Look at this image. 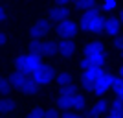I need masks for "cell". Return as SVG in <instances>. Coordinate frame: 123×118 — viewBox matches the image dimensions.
<instances>
[{"label": "cell", "mask_w": 123, "mask_h": 118, "mask_svg": "<svg viewBox=\"0 0 123 118\" xmlns=\"http://www.w3.org/2000/svg\"><path fill=\"white\" fill-rule=\"evenodd\" d=\"M83 59H81V70H88L94 67H103L107 63V50L101 41H90L83 48Z\"/></svg>", "instance_id": "cell-1"}, {"label": "cell", "mask_w": 123, "mask_h": 118, "mask_svg": "<svg viewBox=\"0 0 123 118\" xmlns=\"http://www.w3.org/2000/svg\"><path fill=\"white\" fill-rule=\"evenodd\" d=\"M44 63H42V57L37 56V54H20V56L15 57V70L17 72H22V74H35L39 68L42 67Z\"/></svg>", "instance_id": "cell-2"}, {"label": "cell", "mask_w": 123, "mask_h": 118, "mask_svg": "<svg viewBox=\"0 0 123 118\" xmlns=\"http://www.w3.org/2000/svg\"><path fill=\"white\" fill-rule=\"evenodd\" d=\"M9 81L13 85V89H17L18 92L26 94V96H35L39 94V85L33 81V77L28 76V74H22V72H13L9 76Z\"/></svg>", "instance_id": "cell-3"}, {"label": "cell", "mask_w": 123, "mask_h": 118, "mask_svg": "<svg viewBox=\"0 0 123 118\" xmlns=\"http://www.w3.org/2000/svg\"><path fill=\"white\" fill-rule=\"evenodd\" d=\"M105 21H107V17H103L99 13V9H90L83 13L81 28L88 33H103L105 31Z\"/></svg>", "instance_id": "cell-4"}, {"label": "cell", "mask_w": 123, "mask_h": 118, "mask_svg": "<svg viewBox=\"0 0 123 118\" xmlns=\"http://www.w3.org/2000/svg\"><path fill=\"white\" fill-rule=\"evenodd\" d=\"M57 107L62 109V111H72V109L83 111V109L86 107V100H85V96L79 94V92L68 94V96H59L57 98Z\"/></svg>", "instance_id": "cell-5"}, {"label": "cell", "mask_w": 123, "mask_h": 118, "mask_svg": "<svg viewBox=\"0 0 123 118\" xmlns=\"http://www.w3.org/2000/svg\"><path fill=\"white\" fill-rule=\"evenodd\" d=\"M105 74H107V70H105L103 67H94V68H88V70H83L81 89H85L86 92L94 94V83L98 81V79H101Z\"/></svg>", "instance_id": "cell-6"}, {"label": "cell", "mask_w": 123, "mask_h": 118, "mask_svg": "<svg viewBox=\"0 0 123 118\" xmlns=\"http://www.w3.org/2000/svg\"><path fill=\"white\" fill-rule=\"evenodd\" d=\"M30 52H31V54H37V56H41V57L53 56V54H57V42L42 41V39H31Z\"/></svg>", "instance_id": "cell-7"}, {"label": "cell", "mask_w": 123, "mask_h": 118, "mask_svg": "<svg viewBox=\"0 0 123 118\" xmlns=\"http://www.w3.org/2000/svg\"><path fill=\"white\" fill-rule=\"evenodd\" d=\"M31 77H33V81L41 87V85H48L51 79H55L57 74H55V70H53V67H50V65H42L35 74H31Z\"/></svg>", "instance_id": "cell-8"}, {"label": "cell", "mask_w": 123, "mask_h": 118, "mask_svg": "<svg viewBox=\"0 0 123 118\" xmlns=\"http://www.w3.org/2000/svg\"><path fill=\"white\" fill-rule=\"evenodd\" d=\"M48 31H51V21L50 19H39L37 22H33L30 28L31 39H42L44 35H48Z\"/></svg>", "instance_id": "cell-9"}, {"label": "cell", "mask_w": 123, "mask_h": 118, "mask_svg": "<svg viewBox=\"0 0 123 118\" xmlns=\"http://www.w3.org/2000/svg\"><path fill=\"white\" fill-rule=\"evenodd\" d=\"M114 83H116V76L107 72L101 79H98V81L94 83V94H96V96H103V94H107L108 90L114 87Z\"/></svg>", "instance_id": "cell-10"}, {"label": "cell", "mask_w": 123, "mask_h": 118, "mask_svg": "<svg viewBox=\"0 0 123 118\" xmlns=\"http://www.w3.org/2000/svg\"><path fill=\"white\" fill-rule=\"evenodd\" d=\"M55 31L59 33L61 39H74L77 35V24L72 21V19H66V21H62L57 24Z\"/></svg>", "instance_id": "cell-11"}, {"label": "cell", "mask_w": 123, "mask_h": 118, "mask_svg": "<svg viewBox=\"0 0 123 118\" xmlns=\"http://www.w3.org/2000/svg\"><path fill=\"white\" fill-rule=\"evenodd\" d=\"M119 31H121V22H119L118 17H107V21H105V35L107 37H119Z\"/></svg>", "instance_id": "cell-12"}, {"label": "cell", "mask_w": 123, "mask_h": 118, "mask_svg": "<svg viewBox=\"0 0 123 118\" xmlns=\"http://www.w3.org/2000/svg\"><path fill=\"white\" fill-rule=\"evenodd\" d=\"M75 42H74V39H61V41L57 42V54L61 57H72L74 54H75Z\"/></svg>", "instance_id": "cell-13"}, {"label": "cell", "mask_w": 123, "mask_h": 118, "mask_svg": "<svg viewBox=\"0 0 123 118\" xmlns=\"http://www.w3.org/2000/svg\"><path fill=\"white\" fill-rule=\"evenodd\" d=\"M68 15H70V9H68V6H55V7H51L50 13H48V17H50V21L53 22H62L66 21Z\"/></svg>", "instance_id": "cell-14"}, {"label": "cell", "mask_w": 123, "mask_h": 118, "mask_svg": "<svg viewBox=\"0 0 123 118\" xmlns=\"http://www.w3.org/2000/svg\"><path fill=\"white\" fill-rule=\"evenodd\" d=\"M108 107H110V102H107V100H98V102L92 105L90 111H92L96 116H103V114L108 111Z\"/></svg>", "instance_id": "cell-15"}, {"label": "cell", "mask_w": 123, "mask_h": 118, "mask_svg": "<svg viewBox=\"0 0 123 118\" xmlns=\"http://www.w3.org/2000/svg\"><path fill=\"white\" fill-rule=\"evenodd\" d=\"M75 9H79V11H90V9H98V2L96 0H77L75 4Z\"/></svg>", "instance_id": "cell-16"}, {"label": "cell", "mask_w": 123, "mask_h": 118, "mask_svg": "<svg viewBox=\"0 0 123 118\" xmlns=\"http://www.w3.org/2000/svg\"><path fill=\"white\" fill-rule=\"evenodd\" d=\"M55 83L59 87H68V85H74V77L70 72H59L55 77Z\"/></svg>", "instance_id": "cell-17"}, {"label": "cell", "mask_w": 123, "mask_h": 118, "mask_svg": "<svg viewBox=\"0 0 123 118\" xmlns=\"http://www.w3.org/2000/svg\"><path fill=\"white\" fill-rule=\"evenodd\" d=\"M13 109H15V100H11V98H2L0 100V113L2 114L11 113Z\"/></svg>", "instance_id": "cell-18"}, {"label": "cell", "mask_w": 123, "mask_h": 118, "mask_svg": "<svg viewBox=\"0 0 123 118\" xmlns=\"http://www.w3.org/2000/svg\"><path fill=\"white\" fill-rule=\"evenodd\" d=\"M26 118H46V111L41 107H31L26 114Z\"/></svg>", "instance_id": "cell-19"}, {"label": "cell", "mask_w": 123, "mask_h": 118, "mask_svg": "<svg viewBox=\"0 0 123 118\" xmlns=\"http://www.w3.org/2000/svg\"><path fill=\"white\" fill-rule=\"evenodd\" d=\"M11 90H13V85H11V81L7 79V77H2V79H0V92L4 94V96H7Z\"/></svg>", "instance_id": "cell-20"}, {"label": "cell", "mask_w": 123, "mask_h": 118, "mask_svg": "<svg viewBox=\"0 0 123 118\" xmlns=\"http://www.w3.org/2000/svg\"><path fill=\"white\" fill-rule=\"evenodd\" d=\"M112 90L116 92V98L123 100V79H121V77H116V83H114Z\"/></svg>", "instance_id": "cell-21"}, {"label": "cell", "mask_w": 123, "mask_h": 118, "mask_svg": "<svg viewBox=\"0 0 123 118\" xmlns=\"http://www.w3.org/2000/svg\"><path fill=\"white\" fill-rule=\"evenodd\" d=\"M77 87L75 85H68V87H59V96H68V94H75Z\"/></svg>", "instance_id": "cell-22"}, {"label": "cell", "mask_w": 123, "mask_h": 118, "mask_svg": "<svg viewBox=\"0 0 123 118\" xmlns=\"http://www.w3.org/2000/svg\"><path fill=\"white\" fill-rule=\"evenodd\" d=\"M110 111H114V113H123V100L116 98L114 102H110Z\"/></svg>", "instance_id": "cell-23"}, {"label": "cell", "mask_w": 123, "mask_h": 118, "mask_svg": "<svg viewBox=\"0 0 123 118\" xmlns=\"http://www.w3.org/2000/svg\"><path fill=\"white\" fill-rule=\"evenodd\" d=\"M103 11H114L118 7V0H103Z\"/></svg>", "instance_id": "cell-24"}, {"label": "cell", "mask_w": 123, "mask_h": 118, "mask_svg": "<svg viewBox=\"0 0 123 118\" xmlns=\"http://www.w3.org/2000/svg\"><path fill=\"white\" fill-rule=\"evenodd\" d=\"M112 46L116 48V50L123 52V37H116V39H114V42H112Z\"/></svg>", "instance_id": "cell-25"}, {"label": "cell", "mask_w": 123, "mask_h": 118, "mask_svg": "<svg viewBox=\"0 0 123 118\" xmlns=\"http://www.w3.org/2000/svg\"><path fill=\"white\" fill-rule=\"evenodd\" d=\"M61 118H83V114H77V113H74V111H64V113L61 114Z\"/></svg>", "instance_id": "cell-26"}, {"label": "cell", "mask_w": 123, "mask_h": 118, "mask_svg": "<svg viewBox=\"0 0 123 118\" xmlns=\"http://www.w3.org/2000/svg\"><path fill=\"white\" fill-rule=\"evenodd\" d=\"M7 19H9V15H7V9H6V6H2V7H0V21L6 22Z\"/></svg>", "instance_id": "cell-27"}, {"label": "cell", "mask_w": 123, "mask_h": 118, "mask_svg": "<svg viewBox=\"0 0 123 118\" xmlns=\"http://www.w3.org/2000/svg\"><path fill=\"white\" fill-rule=\"evenodd\" d=\"M46 118H61V116H59V113H57L55 109H48L46 111Z\"/></svg>", "instance_id": "cell-28"}, {"label": "cell", "mask_w": 123, "mask_h": 118, "mask_svg": "<svg viewBox=\"0 0 123 118\" xmlns=\"http://www.w3.org/2000/svg\"><path fill=\"white\" fill-rule=\"evenodd\" d=\"M105 118H123V113H114V111H110V114H107Z\"/></svg>", "instance_id": "cell-29"}, {"label": "cell", "mask_w": 123, "mask_h": 118, "mask_svg": "<svg viewBox=\"0 0 123 118\" xmlns=\"http://www.w3.org/2000/svg\"><path fill=\"white\" fill-rule=\"evenodd\" d=\"M83 118H98V116H96L92 111H85V113H83Z\"/></svg>", "instance_id": "cell-30"}, {"label": "cell", "mask_w": 123, "mask_h": 118, "mask_svg": "<svg viewBox=\"0 0 123 118\" xmlns=\"http://www.w3.org/2000/svg\"><path fill=\"white\" fill-rule=\"evenodd\" d=\"M55 4L57 6H68V4H72V0H55Z\"/></svg>", "instance_id": "cell-31"}, {"label": "cell", "mask_w": 123, "mask_h": 118, "mask_svg": "<svg viewBox=\"0 0 123 118\" xmlns=\"http://www.w3.org/2000/svg\"><path fill=\"white\" fill-rule=\"evenodd\" d=\"M6 41H7V35H6V31H2V33H0V42L6 44Z\"/></svg>", "instance_id": "cell-32"}, {"label": "cell", "mask_w": 123, "mask_h": 118, "mask_svg": "<svg viewBox=\"0 0 123 118\" xmlns=\"http://www.w3.org/2000/svg\"><path fill=\"white\" fill-rule=\"evenodd\" d=\"M118 19H119V22H121V26H123V9H119V13H118Z\"/></svg>", "instance_id": "cell-33"}, {"label": "cell", "mask_w": 123, "mask_h": 118, "mask_svg": "<svg viewBox=\"0 0 123 118\" xmlns=\"http://www.w3.org/2000/svg\"><path fill=\"white\" fill-rule=\"evenodd\" d=\"M118 77H121V79H123V65L118 68Z\"/></svg>", "instance_id": "cell-34"}, {"label": "cell", "mask_w": 123, "mask_h": 118, "mask_svg": "<svg viewBox=\"0 0 123 118\" xmlns=\"http://www.w3.org/2000/svg\"><path fill=\"white\" fill-rule=\"evenodd\" d=\"M72 2H74V4H75V2H77V0H72Z\"/></svg>", "instance_id": "cell-35"}, {"label": "cell", "mask_w": 123, "mask_h": 118, "mask_svg": "<svg viewBox=\"0 0 123 118\" xmlns=\"http://www.w3.org/2000/svg\"><path fill=\"white\" fill-rule=\"evenodd\" d=\"M121 57H123V52H121Z\"/></svg>", "instance_id": "cell-36"}]
</instances>
